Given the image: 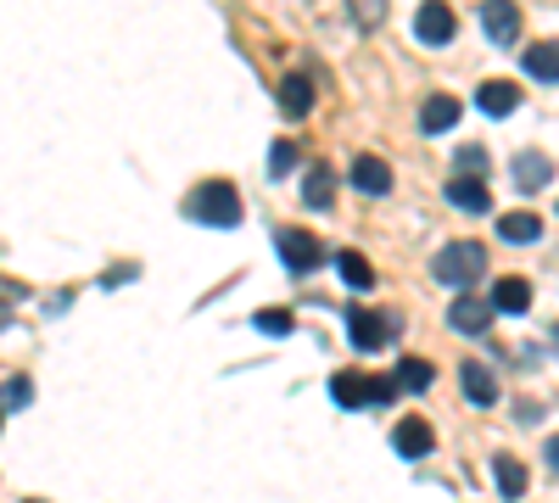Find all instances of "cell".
Returning <instances> with one entry per match:
<instances>
[{"instance_id": "cell-8", "label": "cell", "mask_w": 559, "mask_h": 503, "mask_svg": "<svg viewBox=\"0 0 559 503\" xmlns=\"http://www.w3.org/2000/svg\"><path fill=\"white\" fill-rule=\"evenodd\" d=\"M481 28H487L492 45H515V34H521V7H515V0H487V7H481Z\"/></svg>"}, {"instance_id": "cell-10", "label": "cell", "mask_w": 559, "mask_h": 503, "mask_svg": "<svg viewBox=\"0 0 559 503\" xmlns=\"http://www.w3.org/2000/svg\"><path fill=\"white\" fill-rule=\"evenodd\" d=\"M392 447L403 453V459H426V453L437 447V436H431V426L419 420V415H408V420H397V431H392Z\"/></svg>"}, {"instance_id": "cell-24", "label": "cell", "mask_w": 559, "mask_h": 503, "mask_svg": "<svg viewBox=\"0 0 559 503\" xmlns=\"http://www.w3.org/2000/svg\"><path fill=\"white\" fill-rule=\"evenodd\" d=\"M353 7V23L358 28H381L386 23V0H347Z\"/></svg>"}, {"instance_id": "cell-2", "label": "cell", "mask_w": 559, "mask_h": 503, "mask_svg": "<svg viewBox=\"0 0 559 503\" xmlns=\"http://www.w3.org/2000/svg\"><path fill=\"white\" fill-rule=\"evenodd\" d=\"M431 274H437L442 286H453V291H471L481 274H487V247H481V241H448V247L437 252Z\"/></svg>"}, {"instance_id": "cell-4", "label": "cell", "mask_w": 559, "mask_h": 503, "mask_svg": "<svg viewBox=\"0 0 559 503\" xmlns=\"http://www.w3.org/2000/svg\"><path fill=\"white\" fill-rule=\"evenodd\" d=\"M347 336H353V347H358V352H381V347H386V336H392V319H381L376 308L353 302V308H347Z\"/></svg>"}, {"instance_id": "cell-7", "label": "cell", "mask_w": 559, "mask_h": 503, "mask_svg": "<svg viewBox=\"0 0 559 503\" xmlns=\"http://www.w3.org/2000/svg\"><path fill=\"white\" fill-rule=\"evenodd\" d=\"M280 258H286L292 274H313V268L324 263V247H319V236H308V230H280Z\"/></svg>"}, {"instance_id": "cell-27", "label": "cell", "mask_w": 559, "mask_h": 503, "mask_svg": "<svg viewBox=\"0 0 559 503\" xmlns=\"http://www.w3.org/2000/svg\"><path fill=\"white\" fill-rule=\"evenodd\" d=\"M34 403V381L28 375H12L7 381V415H17V408H28Z\"/></svg>"}, {"instance_id": "cell-9", "label": "cell", "mask_w": 559, "mask_h": 503, "mask_svg": "<svg viewBox=\"0 0 559 503\" xmlns=\"http://www.w3.org/2000/svg\"><path fill=\"white\" fill-rule=\"evenodd\" d=\"M302 202H308L313 213H331V207H336V168H331V163H308V173H302Z\"/></svg>"}, {"instance_id": "cell-23", "label": "cell", "mask_w": 559, "mask_h": 503, "mask_svg": "<svg viewBox=\"0 0 559 503\" xmlns=\"http://www.w3.org/2000/svg\"><path fill=\"white\" fill-rule=\"evenodd\" d=\"M336 268H342V280H347L353 291H369V286H376V268H369L364 252H336Z\"/></svg>"}, {"instance_id": "cell-30", "label": "cell", "mask_w": 559, "mask_h": 503, "mask_svg": "<svg viewBox=\"0 0 559 503\" xmlns=\"http://www.w3.org/2000/svg\"><path fill=\"white\" fill-rule=\"evenodd\" d=\"M548 465L559 470V436H548Z\"/></svg>"}, {"instance_id": "cell-20", "label": "cell", "mask_w": 559, "mask_h": 503, "mask_svg": "<svg viewBox=\"0 0 559 503\" xmlns=\"http://www.w3.org/2000/svg\"><path fill=\"white\" fill-rule=\"evenodd\" d=\"M526 73L543 79V84H559V39H543L526 51Z\"/></svg>"}, {"instance_id": "cell-18", "label": "cell", "mask_w": 559, "mask_h": 503, "mask_svg": "<svg viewBox=\"0 0 559 503\" xmlns=\"http://www.w3.org/2000/svg\"><path fill=\"white\" fill-rule=\"evenodd\" d=\"M459 123V101L453 96H431L426 107H419V129H426V134H448Z\"/></svg>"}, {"instance_id": "cell-29", "label": "cell", "mask_w": 559, "mask_h": 503, "mask_svg": "<svg viewBox=\"0 0 559 503\" xmlns=\"http://www.w3.org/2000/svg\"><path fill=\"white\" fill-rule=\"evenodd\" d=\"M123 280H134V263H123V268H107V274H102V286H123Z\"/></svg>"}, {"instance_id": "cell-26", "label": "cell", "mask_w": 559, "mask_h": 503, "mask_svg": "<svg viewBox=\"0 0 559 503\" xmlns=\"http://www.w3.org/2000/svg\"><path fill=\"white\" fill-rule=\"evenodd\" d=\"M292 163H297L292 141H274V146H269V179H286V173H292Z\"/></svg>"}, {"instance_id": "cell-13", "label": "cell", "mask_w": 559, "mask_h": 503, "mask_svg": "<svg viewBox=\"0 0 559 503\" xmlns=\"http://www.w3.org/2000/svg\"><path fill=\"white\" fill-rule=\"evenodd\" d=\"M448 202L459 207V213H492V196H487V185L476 173H459V179H448Z\"/></svg>"}, {"instance_id": "cell-17", "label": "cell", "mask_w": 559, "mask_h": 503, "mask_svg": "<svg viewBox=\"0 0 559 503\" xmlns=\"http://www.w3.org/2000/svg\"><path fill=\"white\" fill-rule=\"evenodd\" d=\"M280 107H286V118H308V107H313L308 73H286V79H280Z\"/></svg>"}, {"instance_id": "cell-19", "label": "cell", "mask_w": 559, "mask_h": 503, "mask_svg": "<svg viewBox=\"0 0 559 503\" xmlns=\"http://www.w3.org/2000/svg\"><path fill=\"white\" fill-rule=\"evenodd\" d=\"M492 476H498V492H503V498H526V465L515 459V453H498Z\"/></svg>"}, {"instance_id": "cell-16", "label": "cell", "mask_w": 559, "mask_h": 503, "mask_svg": "<svg viewBox=\"0 0 559 503\" xmlns=\"http://www.w3.org/2000/svg\"><path fill=\"white\" fill-rule=\"evenodd\" d=\"M492 308H498V313H526V308H532V280H521V274H503V280L492 286Z\"/></svg>"}, {"instance_id": "cell-12", "label": "cell", "mask_w": 559, "mask_h": 503, "mask_svg": "<svg viewBox=\"0 0 559 503\" xmlns=\"http://www.w3.org/2000/svg\"><path fill=\"white\" fill-rule=\"evenodd\" d=\"M459 386H464V397H471L476 408H492V403H498V381H492L487 363H471V358H464V363H459Z\"/></svg>"}, {"instance_id": "cell-5", "label": "cell", "mask_w": 559, "mask_h": 503, "mask_svg": "<svg viewBox=\"0 0 559 503\" xmlns=\"http://www.w3.org/2000/svg\"><path fill=\"white\" fill-rule=\"evenodd\" d=\"M492 297H453V308H448V325L459 331V336H487V325H492Z\"/></svg>"}, {"instance_id": "cell-11", "label": "cell", "mask_w": 559, "mask_h": 503, "mask_svg": "<svg viewBox=\"0 0 559 503\" xmlns=\"http://www.w3.org/2000/svg\"><path fill=\"white\" fill-rule=\"evenodd\" d=\"M476 107L487 112V118H509L521 107V84H509V79H487L481 89H476Z\"/></svg>"}, {"instance_id": "cell-31", "label": "cell", "mask_w": 559, "mask_h": 503, "mask_svg": "<svg viewBox=\"0 0 559 503\" xmlns=\"http://www.w3.org/2000/svg\"><path fill=\"white\" fill-rule=\"evenodd\" d=\"M23 503H39V498H23Z\"/></svg>"}, {"instance_id": "cell-14", "label": "cell", "mask_w": 559, "mask_h": 503, "mask_svg": "<svg viewBox=\"0 0 559 503\" xmlns=\"http://www.w3.org/2000/svg\"><path fill=\"white\" fill-rule=\"evenodd\" d=\"M353 185H358L364 196H386V191H392V168H386L381 157H353Z\"/></svg>"}, {"instance_id": "cell-15", "label": "cell", "mask_w": 559, "mask_h": 503, "mask_svg": "<svg viewBox=\"0 0 559 503\" xmlns=\"http://www.w3.org/2000/svg\"><path fill=\"white\" fill-rule=\"evenodd\" d=\"M548 179H554V163H548L543 152H521V157H515V191L532 196V191L548 185Z\"/></svg>"}, {"instance_id": "cell-22", "label": "cell", "mask_w": 559, "mask_h": 503, "mask_svg": "<svg viewBox=\"0 0 559 503\" xmlns=\"http://www.w3.org/2000/svg\"><path fill=\"white\" fill-rule=\"evenodd\" d=\"M437 370H431V358H397V386L403 392H431Z\"/></svg>"}, {"instance_id": "cell-32", "label": "cell", "mask_w": 559, "mask_h": 503, "mask_svg": "<svg viewBox=\"0 0 559 503\" xmlns=\"http://www.w3.org/2000/svg\"><path fill=\"white\" fill-rule=\"evenodd\" d=\"M554 347H559V331H554Z\"/></svg>"}, {"instance_id": "cell-3", "label": "cell", "mask_w": 559, "mask_h": 503, "mask_svg": "<svg viewBox=\"0 0 559 503\" xmlns=\"http://www.w3.org/2000/svg\"><path fill=\"white\" fill-rule=\"evenodd\" d=\"M403 386H397V375L386 381V375H358V370H342L336 381H331V397L342 403V408H364V403H392Z\"/></svg>"}, {"instance_id": "cell-21", "label": "cell", "mask_w": 559, "mask_h": 503, "mask_svg": "<svg viewBox=\"0 0 559 503\" xmlns=\"http://www.w3.org/2000/svg\"><path fill=\"white\" fill-rule=\"evenodd\" d=\"M498 236H503L509 247H515V241H537V236H543V218H537V213H503V218H498Z\"/></svg>"}, {"instance_id": "cell-6", "label": "cell", "mask_w": 559, "mask_h": 503, "mask_svg": "<svg viewBox=\"0 0 559 503\" xmlns=\"http://www.w3.org/2000/svg\"><path fill=\"white\" fill-rule=\"evenodd\" d=\"M453 28H459V23H453L448 0H426V7L414 12V39H419V45H448Z\"/></svg>"}, {"instance_id": "cell-1", "label": "cell", "mask_w": 559, "mask_h": 503, "mask_svg": "<svg viewBox=\"0 0 559 503\" xmlns=\"http://www.w3.org/2000/svg\"><path fill=\"white\" fill-rule=\"evenodd\" d=\"M185 218L197 224H213V230H236L241 224V196L229 179H207V185H197L191 196H185Z\"/></svg>"}, {"instance_id": "cell-28", "label": "cell", "mask_w": 559, "mask_h": 503, "mask_svg": "<svg viewBox=\"0 0 559 503\" xmlns=\"http://www.w3.org/2000/svg\"><path fill=\"white\" fill-rule=\"evenodd\" d=\"M453 163H459V173H476V179L487 173V152H481V146H459Z\"/></svg>"}, {"instance_id": "cell-25", "label": "cell", "mask_w": 559, "mask_h": 503, "mask_svg": "<svg viewBox=\"0 0 559 503\" xmlns=\"http://www.w3.org/2000/svg\"><path fill=\"white\" fill-rule=\"evenodd\" d=\"M292 325H297V319H292L286 308H263V313H258V331H263V336H292Z\"/></svg>"}]
</instances>
